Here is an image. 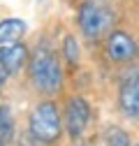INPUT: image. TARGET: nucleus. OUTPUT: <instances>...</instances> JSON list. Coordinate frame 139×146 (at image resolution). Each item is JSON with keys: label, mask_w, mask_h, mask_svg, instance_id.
Returning a JSON list of instances; mask_svg holds the SVG:
<instances>
[{"label": "nucleus", "mask_w": 139, "mask_h": 146, "mask_svg": "<svg viewBox=\"0 0 139 146\" xmlns=\"http://www.w3.org/2000/svg\"><path fill=\"white\" fill-rule=\"evenodd\" d=\"M28 74L32 86L42 95H56L63 88V67L56 56V51L49 46V42H40L30 53L28 60Z\"/></svg>", "instance_id": "f257e3e1"}, {"label": "nucleus", "mask_w": 139, "mask_h": 146, "mask_svg": "<svg viewBox=\"0 0 139 146\" xmlns=\"http://www.w3.org/2000/svg\"><path fill=\"white\" fill-rule=\"evenodd\" d=\"M77 23H79V30H81L83 37L91 44H97L114 30L116 14L109 5L81 3L79 12H77Z\"/></svg>", "instance_id": "f03ea898"}, {"label": "nucleus", "mask_w": 139, "mask_h": 146, "mask_svg": "<svg viewBox=\"0 0 139 146\" xmlns=\"http://www.w3.org/2000/svg\"><path fill=\"white\" fill-rule=\"evenodd\" d=\"M63 123H60V109L56 102L44 100L30 111L28 118V132L40 144H51L60 137Z\"/></svg>", "instance_id": "7ed1b4c3"}, {"label": "nucleus", "mask_w": 139, "mask_h": 146, "mask_svg": "<svg viewBox=\"0 0 139 146\" xmlns=\"http://www.w3.org/2000/svg\"><path fill=\"white\" fill-rule=\"evenodd\" d=\"M104 53L107 58L116 65H128L137 60L139 56V44L128 30H111L104 37Z\"/></svg>", "instance_id": "20e7f679"}, {"label": "nucleus", "mask_w": 139, "mask_h": 146, "mask_svg": "<svg viewBox=\"0 0 139 146\" xmlns=\"http://www.w3.org/2000/svg\"><path fill=\"white\" fill-rule=\"evenodd\" d=\"M91 121V104L86 102L81 95H74L67 100L65 107V127H67V135L72 139H79L86 130V125Z\"/></svg>", "instance_id": "39448f33"}, {"label": "nucleus", "mask_w": 139, "mask_h": 146, "mask_svg": "<svg viewBox=\"0 0 139 146\" xmlns=\"http://www.w3.org/2000/svg\"><path fill=\"white\" fill-rule=\"evenodd\" d=\"M118 107L123 111V116H128L132 121L139 118V72H132L120 81Z\"/></svg>", "instance_id": "423d86ee"}, {"label": "nucleus", "mask_w": 139, "mask_h": 146, "mask_svg": "<svg viewBox=\"0 0 139 146\" xmlns=\"http://www.w3.org/2000/svg\"><path fill=\"white\" fill-rule=\"evenodd\" d=\"M0 60L5 63L9 77H16L23 67H28L30 51L23 42H14V44H7V46H0Z\"/></svg>", "instance_id": "0eeeda50"}, {"label": "nucleus", "mask_w": 139, "mask_h": 146, "mask_svg": "<svg viewBox=\"0 0 139 146\" xmlns=\"http://www.w3.org/2000/svg\"><path fill=\"white\" fill-rule=\"evenodd\" d=\"M26 30H28V26L21 19H14V16L3 19V21H0V46L21 42V37L26 35Z\"/></svg>", "instance_id": "6e6552de"}, {"label": "nucleus", "mask_w": 139, "mask_h": 146, "mask_svg": "<svg viewBox=\"0 0 139 146\" xmlns=\"http://www.w3.org/2000/svg\"><path fill=\"white\" fill-rule=\"evenodd\" d=\"M60 53H63V58H65L70 65H77V63H79L81 49H79V42H77L74 35H65V37H63V49H60Z\"/></svg>", "instance_id": "1a4fd4ad"}, {"label": "nucleus", "mask_w": 139, "mask_h": 146, "mask_svg": "<svg viewBox=\"0 0 139 146\" xmlns=\"http://www.w3.org/2000/svg\"><path fill=\"white\" fill-rule=\"evenodd\" d=\"M14 135V123H12V116L9 111L0 104V146H3L5 141H9Z\"/></svg>", "instance_id": "9d476101"}, {"label": "nucleus", "mask_w": 139, "mask_h": 146, "mask_svg": "<svg viewBox=\"0 0 139 146\" xmlns=\"http://www.w3.org/2000/svg\"><path fill=\"white\" fill-rule=\"evenodd\" d=\"M107 146H130V137L120 127H109L107 130Z\"/></svg>", "instance_id": "9b49d317"}, {"label": "nucleus", "mask_w": 139, "mask_h": 146, "mask_svg": "<svg viewBox=\"0 0 139 146\" xmlns=\"http://www.w3.org/2000/svg\"><path fill=\"white\" fill-rule=\"evenodd\" d=\"M7 79H9V72H7V67H5V63L0 60V88H3V86L7 84Z\"/></svg>", "instance_id": "f8f14e48"}, {"label": "nucleus", "mask_w": 139, "mask_h": 146, "mask_svg": "<svg viewBox=\"0 0 139 146\" xmlns=\"http://www.w3.org/2000/svg\"><path fill=\"white\" fill-rule=\"evenodd\" d=\"M83 3H97V5H107L109 0H83Z\"/></svg>", "instance_id": "ddd939ff"}, {"label": "nucleus", "mask_w": 139, "mask_h": 146, "mask_svg": "<svg viewBox=\"0 0 139 146\" xmlns=\"http://www.w3.org/2000/svg\"><path fill=\"white\" fill-rule=\"evenodd\" d=\"M37 3H40V5H42V3H46V0H37Z\"/></svg>", "instance_id": "4468645a"}]
</instances>
